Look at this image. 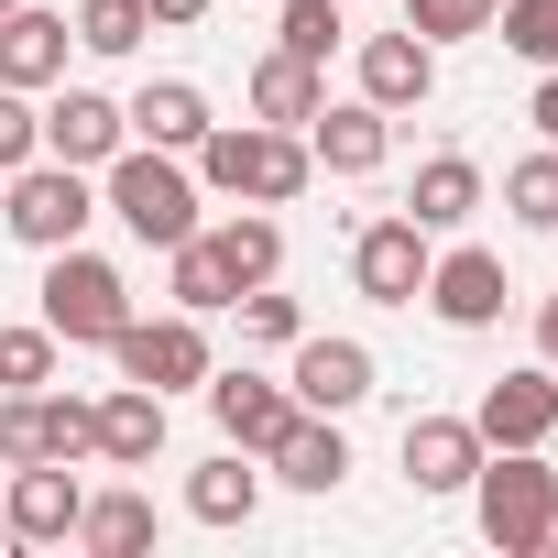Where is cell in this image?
I'll list each match as a JSON object with an SVG mask.
<instances>
[{
  "label": "cell",
  "instance_id": "cell-19",
  "mask_svg": "<svg viewBox=\"0 0 558 558\" xmlns=\"http://www.w3.org/2000/svg\"><path fill=\"white\" fill-rule=\"evenodd\" d=\"M154 449H165V395H154V384L99 395V460H110V471H154Z\"/></svg>",
  "mask_w": 558,
  "mask_h": 558
},
{
  "label": "cell",
  "instance_id": "cell-33",
  "mask_svg": "<svg viewBox=\"0 0 558 558\" xmlns=\"http://www.w3.org/2000/svg\"><path fill=\"white\" fill-rule=\"evenodd\" d=\"M230 307H241V340H274V351H296V340H307V307H296V296H274V286H241Z\"/></svg>",
  "mask_w": 558,
  "mask_h": 558
},
{
  "label": "cell",
  "instance_id": "cell-31",
  "mask_svg": "<svg viewBox=\"0 0 558 558\" xmlns=\"http://www.w3.org/2000/svg\"><path fill=\"white\" fill-rule=\"evenodd\" d=\"M493 12H504V0H405V34H427V45H471V34H493Z\"/></svg>",
  "mask_w": 558,
  "mask_h": 558
},
{
  "label": "cell",
  "instance_id": "cell-13",
  "mask_svg": "<svg viewBox=\"0 0 558 558\" xmlns=\"http://www.w3.org/2000/svg\"><path fill=\"white\" fill-rule=\"evenodd\" d=\"M197 395H208L219 438H230V449H252V460L286 438V416H296V395H286V384H263V373H208Z\"/></svg>",
  "mask_w": 558,
  "mask_h": 558
},
{
  "label": "cell",
  "instance_id": "cell-37",
  "mask_svg": "<svg viewBox=\"0 0 558 558\" xmlns=\"http://www.w3.org/2000/svg\"><path fill=\"white\" fill-rule=\"evenodd\" d=\"M525 121L547 132V154H558V66H536V99H525Z\"/></svg>",
  "mask_w": 558,
  "mask_h": 558
},
{
  "label": "cell",
  "instance_id": "cell-8",
  "mask_svg": "<svg viewBox=\"0 0 558 558\" xmlns=\"http://www.w3.org/2000/svg\"><path fill=\"white\" fill-rule=\"evenodd\" d=\"M427 307H438L449 329H493V318L514 307V274H504V252H482V241L438 252V263H427Z\"/></svg>",
  "mask_w": 558,
  "mask_h": 558
},
{
  "label": "cell",
  "instance_id": "cell-11",
  "mask_svg": "<svg viewBox=\"0 0 558 558\" xmlns=\"http://www.w3.org/2000/svg\"><path fill=\"white\" fill-rule=\"evenodd\" d=\"M121 143H132L121 99H99V88H66V77H56V99H45V154H56V165H110Z\"/></svg>",
  "mask_w": 558,
  "mask_h": 558
},
{
  "label": "cell",
  "instance_id": "cell-18",
  "mask_svg": "<svg viewBox=\"0 0 558 558\" xmlns=\"http://www.w3.org/2000/svg\"><path fill=\"white\" fill-rule=\"evenodd\" d=\"M263 471L274 482H296V493H340V471H351V438H340V416H286V438L263 449Z\"/></svg>",
  "mask_w": 558,
  "mask_h": 558
},
{
  "label": "cell",
  "instance_id": "cell-36",
  "mask_svg": "<svg viewBox=\"0 0 558 558\" xmlns=\"http://www.w3.org/2000/svg\"><path fill=\"white\" fill-rule=\"evenodd\" d=\"M34 154H45V110H34L23 88H0V175L34 165Z\"/></svg>",
  "mask_w": 558,
  "mask_h": 558
},
{
  "label": "cell",
  "instance_id": "cell-40",
  "mask_svg": "<svg viewBox=\"0 0 558 558\" xmlns=\"http://www.w3.org/2000/svg\"><path fill=\"white\" fill-rule=\"evenodd\" d=\"M525 558H558V504H547V525H536V547Z\"/></svg>",
  "mask_w": 558,
  "mask_h": 558
},
{
  "label": "cell",
  "instance_id": "cell-39",
  "mask_svg": "<svg viewBox=\"0 0 558 558\" xmlns=\"http://www.w3.org/2000/svg\"><path fill=\"white\" fill-rule=\"evenodd\" d=\"M536 351H547V362H558V296H547V307H536Z\"/></svg>",
  "mask_w": 558,
  "mask_h": 558
},
{
  "label": "cell",
  "instance_id": "cell-28",
  "mask_svg": "<svg viewBox=\"0 0 558 558\" xmlns=\"http://www.w3.org/2000/svg\"><path fill=\"white\" fill-rule=\"evenodd\" d=\"M143 34H154L143 0H77V45H88V56H132Z\"/></svg>",
  "mask_w": 558,
  "mask_h": 558
},
{
  "label": "cell",
  "instance_id": "cell-14",
  "mask_svg": "<svg viewBox=\"0 0 558 558\" xmlns=\"http://www.w3.org/2000/svg\"><path fill=\"white\" fill-rule=\"evenodd\" d=\"M427 88H438L427 34H362V99L373 110H427Z\"/></svg>",
  "mask_w": 558,
  "mask_h": 558
},
{
  "label": "cell",
  "instance_id": "cell-26",
  "mask_svg": "<svg viewBox=\"0 0 558 558\" xmlns=\"http://www.w3.org/2000/svg\"><path fill=\"white\" fill-rule=\"evenodd\" d=\"M165 263H175V307H186V318H219V307L241 296V286H230V274H219V252H208L197 230H186V241H175Z\"/></svg>",
  "mask_w": 558,
  "mask_h": 558
},
{
  "label": "cell",
  "instance_id": "cell-34",
  "mask_svg": "<svg viewBox=\"0 0 558 558\" xmlns=\"http://www.w3.org/2000/svg\"><path fill=\"white\" fill-rule=\"evenodd\" d=\"M493 34H504L525 66H558V0H504V12H493Z\"/></svg>",
  "mask_w": 558,
  "mask_h": 558
},
{
  "label": "cell",
  "instance_id": "cell-41",
  "mask_svg": "<svg viewBox=\"0 0 558 558\" xmlns=\"http://www.w3.org/2000/svg\"><path fill=\"white\" fill-rule=\"evenodd\" d=\"M0 547H12V504H0Z\"/></svg>",
  "mask_w": 558,
  "mask_h": 558
},
{
  "label": "cell",
  "instance_id": "cell-6",
  "mask_svg": "<svg viewBox=\"0 0 558 558\" xmlns=\"http://www.w3.org/2000/svg\"><path fill=\"white\" fill-rule=\"evenodd\" d=\"M110 362H121V384H154V395H186V384H208L219 362H208V318H121V340H110Z\"/></svg>",
  "mask_w": 558,
  "mask_h": 558
},
{
  "label": "cell",
  "instance_id": "cell-32",
  "mask_svg": "<svg viewBox=\"0 0 558 558\" xmlns=\"http://www.w3.org/2000/svg\"><path fill=\"white\" fill-rule=\"evenodd\" d=\"M274 23H286V56H307V66H329L340 56V12H329V0H274Z\"/></svg>",
  "mask_w": 558,
  "mask_h": 558
},
{
  "label": "cell",
  "instance_id": "cell-2",
  "mask_svg": "<svg viewBox=\"0 0 558 558\" xmlns=\"http://www.w3.org/2000/svg\"><path fill=\"white\" fill-rule=\"evenodd\" d=\"M99 208H110L132 241L175 252V241L197 230V175H186V154H165V143H121V154L99 165Z\"/></svg>",
  "mask_w": 558,
  "mask_h": 558
},
{
  "label": "cell",
  "instance_id": "cell-35",
  "mask_svg": "<svg viewBox=\"0 0 558 558\" xmlns=\"http://www.w3.org/2000/svg\"><path fill=\"white\" fill-rule=\"evenodd\" d=\"M45 460V395H0V471Z\"/></svg>",
  "mask_w": 558,
  "mask_h": 558
},
{
  "label": "cell",
  "instance_id": "cell-5",
  "mask_svg": "<svg viewBox=\"0 0 558 558\" xmlns=\"http://www.w3.org/2000/svg\"><path fill=\"white\" fill-rule=\"evenodd\" d=\"M471 504H482V536H493L504 558H525V547H536V525H547V504H558V471H547V449H482V471H471Z\"/></svg>",
  "mask_w": 558,
  "mask_h": 558
},
{
  "label": "cell",
  "instance_id": "cell-17",
  "mask_svg": "<svg viewBox=\"0 0 558 558\" xmlns=\"http://www.w3.org/2000/svg\"><path fill=\"white\" fill-rule=\"evenodd\" d=\"M66 45H77V23L66 12H0V88H56L66 77Z\"/></svg>",
  "mask_w": 558,
  "mask_h": 558
},
{
  "label": "cell",
  "instance_id": "cell-9",
  "mask_svg": "<svg viewBox=\"0 0 558 558\" xmlns=\"http://www.w3.org/2000/svg\"><path fill=\"white\" fill-rule=\"evenodd\" d=\"M77 504H88L77 460H23L12 471V547H66L77 536Z\"/></svg>",
  "mask_w": 558,
  "mask_h": 558
},
{
  "label": "cell",
  "instance_id": "cell-15",
  "mask_svg": "<svg viewBox=\"0 0 558 558\" xmlns=\"http://www.w3.org/2000/svg\"><path fill=\"white\" fill-rule=\"evenodd\" d=\"M307 154H318L329 175H384V154H395V110L340 99V110H318V121H307Z\"/></svg>",
  "mask_w": 558,
  "mask_h": 558
},
{
  "label": "cell",
  "instance_id": "cell-21",
  "mask_svg": "<svg viewBox=\"0 0 558 558\" xmlns=\"http://www.w3.org/2000/svg\"><path fill=\"white\" fill-rule=\"evenodd\" d=\"M121 121H132V143L197 154V143H208V88H186V77H154V88H143V99H132Z\"/></svg>",
  "mask_w": 558,
  "mask_h": 558
},
{
  "label": "cell",
  "instance_id": "cell-23",
  "mask_svg": "<svg viewBox=\"0 0 558 558\" xmlns=\"http://www.w3.org/2000/svg\"><path fill=\"white\" fill-rule=\"evenodd\" d=\"M252 504H263L252 449H219V460H197V471H186V514H197V525H252Z\"/></svg>",
  "mask_w": 558,
  "mask_h": 558
},
{
  "label": "cell",
  "instance_id": "cell-27",
  "mask_svg": "<svg viewBox=\"0 0 558 558\" xmlns=\"http://www.w3.org/2000/svg\"><path fill=\"white\" fill-rule=\"evenodd\" d=\"M56 351H66V340H56L45 318H34V329H0V395H45V384H56Z\"/></svg>",
  "mask_w": 558,
  "mask_h": 558
},
{
  "label": "cell",
  "instance_id": "cell-4",
  "mask_svg": "<svg viewBox=\"0 0 558 558\" xmlns=\"http://www.w3.org/2000/svg\"><path fill=\"white\" fill-rule=\"evenodd\" d=\"M88 219H99V197H88V165H56V154L12 165V197H0V230H12L23 252H66V241H88Z\"/></svg>",
  "mask_w": 558,
  "mask_h": 558
},
{
  "label": "cell",
  "instance_id": "cell-24",
  "mask_svg": "<svg viewBox=\"0 0 558 558\" xmlns=\"http://www.w3.org/2000/svg\"><path fill=\"white\" fill-rule=\"evenodd\" d=\"M197 241L219 252L230 286H274V274H286V230H274L263 208H241V219H219V230H197Z\"/></svg>",
  "mask_w": 558,
  "mask_h": 558
},
{
  "label": "cell",
  "instance_id": "cell-25",
  "mask_svg": "<svg viewBox=\"0 0 558 558\" xmlns=\"http://www.w3.org/2000/svg\"><path fill=\"white\" fill-rule=\"evenodd\" d=\"M77 547L88 558H143L154 547V504L143 493H88L77 504Z\"/></svg>",
  "mask_w": 558,
  "mask_h": 558
},
{
  "label": "cell",
  "instance_id": "cell-42",
  "mask_svg": "<svg viewBox=\"0 0 558 558\" xmlns=\"http://www.w3.org/2000/svg\"><path fill=\"white\" fill-rule=\"evenodd\" d=\"M0 12H23V0H0Z\"/></svg>",
  "mask_w": 558,
  "mask_h": 558
},
{
  "label": "cell",
  "instance_id": "cell-16",
  "mask_svg": "<svg viewBox=\"0 0 558 558\" xmlns=\"http://www.w3.org/2000/svg\"><path fill=\"white\" fill-rule=\"evenodd\" d=\"M471 471H482L471 416H405V482L416 493H471Z\"/></svg>",
  "mask_w": 558,
  "mask_h": 558
},
{
  "label": "cell",
  "instance_id": "cell-12",
  "mask_svg": "<svg viewBox=\"0 0 558 558\" xmlns=\"http://www.w3.org/2000/svg\"><path fill=\"white\" fill-rule=\"evenodd\" d=\"M286 395H296L307 416H351V405L373 395V351H362V340H296Z\"/></svg>",
  "mask_w": 558,
  "mask_h": 558
},
{
  "label": "cell",
  "instance_id": "cell-22",
  "mask_svg": "<svg viewBox=\"0 0 558 558\" xmlns=\"http://www.w3.org/2000/svg\"><path fill=\"white\" fill-rule=\"evenodd\" d=\"M471 208H482V165H471V154H427V165H416V197H405V219L438 241V230H460Z\"/></svg>",
  "mask_w": 558,
  "mask_h": 558
},
{
  "label": "cell",
  "instance_id": "cell-38",
  "mask_svg": "<svg viewBox=\"0 0 558 558\" xmlns=\"http://www.w3.org/2000/svg\"><path fill=\"white\" fill-rule=\"evenodd\" d=\"M143 12H154L165 34H186V23H208V0H143Z\"/></svg>",
  "mask_w": 558,
  "mask_h": 558
},
{
  "label": "cell",
  "instance_id": "cell-1",
  "mask_svg": "<svg viewBox=\"0 0 558 558\" xmlns=\"http://www.w3.org/2000/svg\"><path fill=\"white\" fill-rule=\"evenodd\" d=\"M307 175H318L307 132H274V121H208V143H197V186H208V197L296 208V197H307Z\"/></svg>",
  "mask_w": 558,
  "mask_h": 558
},
{
  "label": "cell",
  "instance_id": "cell-30",
  "mask_svg": "<svg viewBox=\"0 0 558 558\" xmlns=\"http://www.w3.org/2000/svg\"><path fill=\"white\" fill-rule=\"evenodd\" d=\"M504 208H514L525 230H558V154H525V165H504Z\"/></svg>",
  "mask_w": 558,
  "mask_h": 558
},
{
  "label": "cell",
  "instance_id": "cell-20",
  "mask_svg": "<svg viewBox=\"0 0 558 558\" xmlns=\"http://www.w3.org/2000/svg\"><path fill=\"white\" fill-rule=\"evenodd\" d=\"M329 110V77L307 66V56H286V45H274L263 66H252V121H274V132H307Z\"/></svg>",
  "mask_w": 558,
  "mask_h": 558
},
{
  "label": "cell",
  "instance_id": "cell-10",
  "mask_svg": "<svg viewBox=\"0 0 558 558\" xmlns=\"http://www.w3.org/2000/svg\"><path fill=\"white\" fill-rule=\"evenodd\" d=\"M471 427H482V449H547V438H558V373H504V384H482Z\"/></svg>",
  "mask_w": 558,
  "mask_h": 558
},
{
  "label": "cell",
  "instance_id": "cell-3",
  "mask_svg": "<svg viewBox=\"0 0 558 558\" xmlns=\"http://www.w3.org/2000/svg\"><path fill=\"white\" fill-rule=\"evenodd\" d=\"M121 318H132V286H121V263H99L88 241L45 252V329H56L66 351H110V340H121Z\"/></svg>",
  "mask_w": 558,
  "mask_h": 558
},
{
  "label": "cell",
  "instance_id": "cell-7",
  "mask_svg": "<svg viewBox=\"0 0 558 558\" xmlns=\"http://www.w3.org/2000/svg\"><path fill=\"white\" fill-rule=\"evenodd\" d=\"M427 263H438V252H427V230L395 208V219H373V230L351 241V286H362L373 307H416V296H427Z\"/></svg>",
  "mask_w": 558,
  "mask_h": 558
},
{
  "label": "cell",
  "instance_id": "cell-29",
  "mask_svg": "<svg viewBox=\"0 0 558 558\" xmlns=\"http://www.w3.org/2000/svg\"><path fill=\"white\" fill-rule=\"evenodd\" d=\"M45 460H99V395H45Z\"/></svg>",
  "mask_w": 558,
  "mask_h": 558
}]
</instances>
